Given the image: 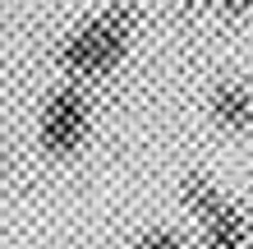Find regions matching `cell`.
Masks as SVG:
<instances>
[{"instance_id": "8992f818", "label": "cell", "mask_w": 253, "mask_h": 249, "mask_svg": "<svg viewBox=\"0 0 253 249\" xmlns=\"http://www.w3.org/2000/svg\"><path fill=\"white\" fill-rule=\"evenodd\" d=\"M0 166H5V148H0Z\"/></svg>"}, {"instance_id": "3957f363", "label": "cell", "mask_w": 253, "mask_h": 249, "mask_svg": "<svg viewBox=\"0 0 253 249\" xmlns=\"http://www.w3.org/2000/svg\"><path fill=\"white\" fill-rule=\"evenodd\" d=\"M184 203L189 212L198 217V231L212 249H244L249 245V222H244V208L230 203L212 180H203L198 171L184 180Z\"/></svg>"}, {"instance_id": "7a4b0ae2", "label": "cell", "mask_w": 253, "mask_h": 249, "mask_svg": "<svg viewBox=\"0 0 253 249\" xmlns=\"http://www.w3.org/2000/svg\"><path fill=\"white\" fill-rule=\"evenodd\" d=\"M87 134H92V101H87L83 88H55V93L46 97V106H42V125H37V143L42 152L51 157H74L87 143Z\"/></svg>"}, {"instance_id": "5b68a950", "label": "cell", "mask_w": 253, "mask_h": 249, "mask_svg": "<svg viewBox=\"0 0 253 249\" xmlns=\"http://www.w3.org/2000/svg\"><path fill=\"white\" fill-rule=\"evenodd\" d=\"M133 249H184V240L175 236V231H166V226H152V231H143V236L133 240Z\"/></svg>"}, {"instance_id": "6da1fadb", "label": "cell", "mask_w": 253, "mask_h": 249, "mask_svg": "<svg viewBox=\"0 0 253 249\" xmlns=\"http://www.w3.org/2000/svg\"><path fill=\"white\" fill-rule=\"evenodd\" d=\"M129 37H133V9L129 5H106V9H97L92 19H83L65 37L60 69L74 79V88L92 83V79H106L111 69L125 60Z\"/></svg>"}, {"instance_id": "277c9868", "label": "cell", "mask_w": 253, "mask_h": 249, "mask_svg": "<svg viewBox=\"0 0 253 249\" xmlns=\"http://www.w3.org/2000/svg\"><path fill=\"white\" fill-rule=\"evenodd\" d=\"M212 115H216L226 129L244 134V129L253 125V88H249V79H226V83H216V93H212Z\"/></svg>"}]
</instances>
